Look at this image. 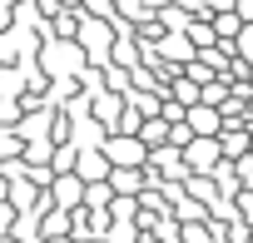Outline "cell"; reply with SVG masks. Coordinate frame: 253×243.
Segmentation results:
<instances>
[{
  "label": "cell",
  "instance_id": "3",
  "mask_svg": "<svg viewBox=\"0 0 253 243\" xmlns=\"http://www.w3.org/2000/svg\"><path fill=\"white\" fill-rule=\"evenodd\" d=\"M109 189L114 194H124V199H129V194H139L144 189V174H139V164H109Z\"/></svg>",
  "mask_w": 253,
  "mask_h": 243
},
{
  "label": "cell",
  "instance_id": "7",
  "mask_svg": "<svg viewBox=\"0 0 253 243\" xmlns=\"http://www.w3.org/2000/svg\"><path fill=\"white\" fill-rule=\"evenodd\" d=\"M104 174H109V159H104V154H94V159L80 164V184H94V179H104Z\"/></svg>",
  "mask_w": 253,
  "mask_h": 243
},
{
  "label": "cell",
  "instance_id": "9",
  "mask_svg": "<svg viewBox=\"0 0 253 243\" xmlns=\"http://www.w3.org/2000/svg\"><path fill=\"white\" fill-rule=\"evenodd\" d=\"M194 99H199V84L194 80H179L174 84V104H194Z\"/></svg>",
  "mask_w": 253,
  "mask_h": 243
},
{
  "label": "cell",
  "instance_id": "13",
  "mask_svg": "<svg viewBox=\"0 0 253 243\" xmlns=\"http://www.w3.org/2000/svg\"><path fill=\"white\" fill-rule=\"evenodd\" d=\"M94 109H99V114H104V119H119V104H114V99H99V104H94Z\"/></svg>",
  "mask_w": 253,
  "mask_h": 243
},
{
  "label": "cell",
  "instance_id": "2",
  "mask_svg": "<svg viewBox=\"0 0 253 243\" xmlns=\"http://www.w3.org/2000/svg\"><path fill=\"white\" fill-rule=\"evenodd\" d=\"M144 154H149V149H144L134 134H119V139L104 144V159H109V164H149Z\"/></svg>",
  "mask_w": 253,
  "mask_h": 243
},
{
  "label": "cell",
  "instance_id": "12",
  "mask_svg": "<svg viewBox=\"0 0 253 243\" xmlns=\"http://www.w3.org/2000/svg\"><path fill=\"white\" fill-rule=\"evenodd\" d=\"M0 154H20V134H0Z\"/></svg>",
  "mask_w": 253,
  "mask_h": 243
},
{
  "label": "cell",
  "instance_id": "6",
  "mask_svg": "<svg viewBox=\"0 0 253 243\" xmlns=\"http://www.w3.org/2000/svg\"><path fill=\"white\" fill-rule=\"evenodd\" d=\"M80 194H84L80 174H75V179H60V184H55V199H60V208H75V203H80Z\"/></svg>",
  "mask_w": 253,
  "mask_h": 243
},
{
  "label": "cell",
  "instance_id": "10",
  "mask_svg": "<svg viewBox=\"0 0 253 243\" xmlns=\"http://www.w3.org/2000/svg\"><path fill=\"white\" fill-rule=\"evenodd\" d=\"M213 25H218V35H238V25H243V20H238V15H228V5H223Z\"/></svg>",
  "mask_w": 253,
  "mask_h": 243
},
{
  "label": "cell",
  "instance_id": "1",
  "mask_svg": "<svg viewBox=\"0 0 253 243\" xmlns=\"http://www.w3.org/2000/svg\"><path fill=\"white\" fill-rule=\"evenodd\" d=\"M179 159H184V174H194V179H204V174H213V169L223 164L213 134H194L189 144H179Z\"/></svg>",
  "mask_w": 253,
  "mask_h": 243
},
{
  "label": "cell",
  "instance_id": "5",
  "mask_svg": "<svg viewBox=\"0 0 253 243\" xmlns=\"http://www.w3.org/2000/svg\"><path fill=\"white\" fill-rule=\"evenodd\" d=\"M144 159H154V164H159L164 174H174V179L184 174V159H179V144H174V149H164V144H154V149H149Z\"/></svg>",
  "mask_w": 253,
  "mask_h": 243
},
{
  "label": "cell",
  "instance_id": "4",
  "mask_svg": "<svg viewBox=\"0 0 253 243\" xmlns=\"http://www.w3.org/2000/svg\"><path fill=\"white\" fill-rule=\"evenodd\" d=\"M134 139H139L144 149H154V144H169V119H164V114H154V119H139V124H134Z\"/></svg>",
  "mask_w": 253,
  "mask_h": 243
},
{
  "label": "cell",
  "instance_id": "11",
  "mask_svg": "<svg viewBox=\"0 0 253 243\" xmlns=\"http://www.w3.org/2000/svg\"><path fill=\"white\" fill-rule=\"evenodd\" d=\"M89 208H104V199H109V189H89V194H80Z\"/></svg>",
  "mask_w": 253,
  "mask_h": 243
},
{
  "label": "cell",
  "instance_id": "8",
  "mask_svg": "<svg viewBox=\"0 0 253 243\" xmlns=\"http://www.w3.org/2000/svg\"><path fill=\"white\" fill-rule=\"evenodd\" d=\"M189 139H194V129L184 124V114H179V119H169V144H189Z\"/></svg>",
  "mask_w": 253,
  "mask_h": 243
}]
</instances>
